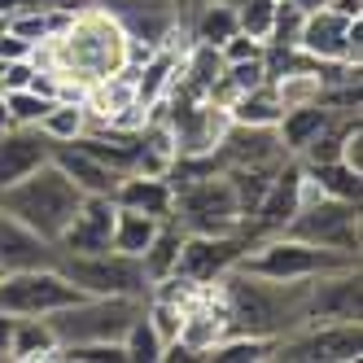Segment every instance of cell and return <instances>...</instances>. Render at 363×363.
<instances>
[{
  "label": "cell",
  "mask_w": 363,
  "mask_h": 363,
  "mask_svg": "<svg viewBox=\"0 0 363 363\" xmlns=\"http://www.w3.org/2000/svg\"><path fill=\"white\" fill-rule=\"evenodd\" d=\"M127 53H132V35L123 31V22L106 5L84 0L44 44H35L31 62L62 79V101H84L88 88L127 70Z\"/></svg>",
  "instance_id": "obj_1"
},
{
  "label": "cell",
  "mask_w": 363,
  "mask_h": 363,
  "mask_svg": "<svg viewBox=\"0 0 363 363\" xmlns=\"http://www.w3.org/2000/svg\"><path fill=\"white\" fill-rule=\"evenodd\" d=\"M228 311V333H254V337H280L306 324V284L311 280H263L232 267L215 280Z\"/></svg>",
  "instance_id": "obj_2"
},
{
  "label": "cell",
  "mask_w": 363,
  "mask_h": 363,
  "mask_svg": "<svg viewBox=\"0 0 363 363\" xmlns=\"http://www.w3.org/2000/svg\"><path fill=\"white\" fill-rule=\"evenodd\" d=\"M84 193L74 189V179L48 158L44 167H35L31 175L13 179L9 189H0V211H9L13 219H22L27 228H35L44 241H62L66 223L79 211Z\"/></svg>",
  "instance_id": "obj_3"
},
{
  "label": "cell",
  "mask_w": 363,
  "mask_h": 363,
  "mask_svg": "<svg viewBox=\"0 0 363 363\" xmlns=\"http://www.w3.org/2000/svg\"><path fill=\"white\" fill-rule=\"evenodd\" d=\"M342 267H359V258L315 245V241H302V237H289V232L254 241L237 263V272L263 276V280H315L324 272H342Z\"/></svg>",
  "instance_id": "obj_4"
},
{
  "label": "cell",
  "mask_w": 363,
  "mask_h": 363,
  "mask_svg": "<svg viewBox=\"0 0 363 363\" xmlns=\"http://www.w3.org/2000/svg\"><path fill=\"white\" fill-rule=\"evenodd\" d=\"M57 272L84 289L92 298H145L149 294V276H145V263L132 254H118V250H106V254H57Z\"/></svg>",
  "instance_id": "obj_5"
},
{
  "label": "cell",
  "mask_w": 363,
  "mask_h": 363,
  "mask_svg": "<svg viewBox=\"0 0 363 363\" xmlns=\"http://www.w3.org/2000/svg\"><path fill=\"white\" fill-rule=\"evenodd\" d=\"M171 189H175L171 219L184 232H241V206L223 171L184 179V184H171Z\"/></svg>",
  "instance_id": "obj_6"
},
{
  "label": "cell",
  "mask_w": 363,
  "mask_h": 363,
  "mask_svg": "<svg viewBox=\"0 0 363 363\" xmlns=\"http://www.w3.org/2000/svg\"><path fill=\"white\" fill-rule=\"evenodd\" d=\"M145 311V298H79L53 315H44L62 342H123L127 324Z\"/></svg>",
  "instance_id": "obj_7"
},
{
  "label": "cell",
  "mask_w": 363,
  "mask_h": 363,
  "mask_svg": "<svg viewBox=\"0 0 363 363\" xmlns=\"http://www.w3.org/2000/svg\"><path fill=\"white\" fill-rule=\"evenodd\" d=\"M88 298L84 289L57 272V267H31V272H9L0 276V311L5 315H53V311Z\"/></svg>",
  "instance_id": "obj_8"
},
{
  "label": "cell",
  "mask_w": 363,
  "mask_h": 363,
  "mask_svg": "<svg viewBox=\"0 0 363 363\" xmlns=\"http://www.w3.org/2000/svg\"><path fill=\"white\" fill-rule=\"evenodd\" d=\"M298 53L311 62H363V18H342L337 9L320 5L302 13L298 27Z\"/></svg>",
  "instance_id": "obj_9"
},
{
  "label": "cell",
  "mask_w": 363,
  "mask_h": 363,
  "mask_svg": "<svg viewBox=\"0 0 363 363\" xmlns=\"http://www.w3.org/2000/svg\"><path fill=\"white\" fill-rule=\"evenodd\" d=\"M245 250H250L245 232H184L171 276L189 280V284H215L219 276H228L241 263Z\"/></svg>",
  "instance_id": "obj_10"
},
{
  "label": "cell",
  "mask_w": 363,
  "mask_h": 363,
  "mask_svg": "<svg viewBox=\"0 0 363 363\" xmlns=\"http://www.w3.org/2000/svg\"><path fill=\"white\" fill-rule=\"evenodd\" d=\"M363 354V328L359 320H337V324H302L294 333H284L272 359H315V363H350Z\"/></svg>",
  "instance_id": "obj_11"
},
{
  "label": "cell",
  "mask_w": 363,
  "mask_h": 363,
  "mask_svg": "<svg viewBox=\"0 0 363 363\" xmlns=\"http://www.w3.org/2000/svg\"><path fill=\"white\" fill-rule=\"evenodd\" d=\"M289 237L315 241L328 250H342L359 258V201H337V197H315L289 219Z\"/></svg>",
  "instance_id": "obj_12"
},
{
  "label": "cell",
  "mask_w": 363,
  "mask_h": 363,
  "mask_svg": "<svg viewBox=\"0 0 363 363\" xmlns=\"http://www.w3.org/2000/svg\"><path fill=\"white\" fill-rule=\"evenodd\" d=\"M215 158H219V167H280L284 158H294V153H284L276 127L228 123L219 145H215Z\"/></svg>",
  "instance_id": "obj_13"
},
{
  "label": "cell",
  "mask_w": 363,
  "mask_h": 363,
  "mask_svg": "<svg viewBox=\"0 0 363 363\" xmlns=\"http://www.w3.org/2000/svg\"><path fill=\"white\" fill-rule=\"evenodd\" d=\"M110 232H114V197L84 193L79 211L66 223L57 254H106L110 250Z\"/></svg>",
  "instance_id": "obj_14"
},
{
  "label": "cell",
  "mask_w": 363,
  "mask_h": 363,
  "mask_svg": "<svg viewBox=\"0 0 363 363\" xmlns=\"http://www.w3.org/2000/svg\"><path fill=\"white\" fill-rule=\"evenodd\" d=\"M31 267H57V245L44 241L35 228L0 211V272H31Z\"/></svg>",
  "instance_id": "obj_15"
},
{
  "label": "cell",
  "mask_w": 363,
  "mask_h": 363,
  "mask_svg": "<svg viewBox=\"0 0 363 363\" xmlns=\"http://www.w3.org/2000/svg\"><path fill=\"white\" fill-rule=\"evenodd\" d=\"M48 158H53V140H48L40 127H22V123L5 127V132H0V189H9L13 179L31 175Z\"/></svg>",
  "instance_id": "obj_16"
},
{
  "label": "cell",
  "mask_w": 363,
  "mask_h": 363,
  "mask_svg": "<svg viewBox=\"0 0 363 363\" xmlns=\"http://www.w3.org/2000/svg\"><path fill=\"white\" fill-rule=\"evenodd\" d=\"M53 162H57V167L74 179V189H79V193H101V197H114L118 179H123V171H114L110 162H101L96 153L79 149L74 140L53 145Z\"/></svg>",
  "instance_id": "obj_17"
},
{
  "label": "cell",
  "mask_w": 363,
  "mask_h": 363,
  "mask_svg": "<svg viewBox=\"0 0 363 363\" xmlns=\"http://www.w3.org/2000/svg\"><path fill=\"white\" fill-rule=\"evenodd\" d=\"M114 201L118 206H132V211H145L153 219H171V201H175V189L167 175H140V171H127L114 189Z\"/></svg>",
  "instance_id": "obj_18"
},
{
  "label": "cell",
  "mask_w": 363,
  "mask_h": 363,
  "mask_svg": "<svg viewBox=\"0 0 363 363\" xmlns=\"http://www.w3.org/2000/svg\"><path fill=\"white\" fill-rule=\"evenodd\" d=\"M337 110L333 106H324V101H311V106H294V110H284L280 114V123H276V136H280V145H284V153H298L315 140L324 127H328V118H333Z\"/></svg>",
  "instance_id": "obj_19"
},
{
  "label": "cell",
  "mask_w": 363,
  "mask_h": 363,
  "mask_svg": "<svg viewBox=\"0 0 363 363\" xmlns=\"http://www.w3.org/2000/svg\"><path fill=\"white\" fill-rule=\"evenodd\" d=\"M53 350H57V333L44 315H18L13 320L9 359H18V363H53Z\"/></svg>",
  "instance_id": "obj_20"
},
{
  "label": "cell",
  "mask_w": 363,
  "mask_h": 363,
  "mask_svg": "<svg viewBox=\"0 0 363 363\" xmlns=\"http://www.w3.org/2000/svg\"><path fill=\"white\" fill-rule=\"evenodd\" d=\"M280 114H284V106H280V96H276L272 79L228 101V123H245V127H276V123H280Z\"/></svg>",
  "instance_id": "obj_21"
},
{
  "label": "cell",
  "mask_w": 363,
  "mask_h": 363,
  "mask_svg": "<svg viewBox=\"0 0 363 363\" xmlns=\"http://www.w3.org/2000/svg\"><path fill=\"white\" fill-rule=\"evenodd\" d=\"M158 223H162V219H153V215H145V211H132V206H118V201H114V232H110V250L140 258V254L149 250V241H153V232H158Z\"/></svg>",
  "instance_id": "obj_22"
},
{
  "label": "cell",
  "mask_w": 363,
  "mask_h": 363,
  "mask_svg": "<svg viewBox=\"0 0 363 363\" xmlns=\"http://www.w3.org/2000/svg\"><path fill=\"white\" fill-rule=\"evenodd\" d=\"M302 167H306L311 179H315V189L324 197H337V201H359L363 197V171L346 167L342 158H333V162H302Z\"/></svg>",
  "instance_id": "obj_23"
},
{
  "label": "cell",
  "mask_w": 363,
  "mask_h": 363,
  "mask_svg": "<svg viewBox=\"0 0 363 363\" xmlns=\"http://www.w3.org/2000/svg\"><path fill=\"white\" fill-rule=\"evenodd\" d=\"M276 350V337H254V333H223L219 342L206 350L201 359L215 363H267Z\"/></svg>",
  "instance_id": "obj_24"
},
{
  "label": "cell",
  "mask_w": 363,
  "mask_h": 363,
  "mask_svg": "<svg viewBox=\"0 0 363 363\" xmlns=\"http://www.w3.org/2000/svg\"><path fill=\"white\" fill-rule=\"evenodd\" d=\"M237 5H223V0H201L193 9V40L197 44H223L228 35H237Z\"/></svg>",
  "instance_id": "obj_25"
},
{
  "label": "cell",
  "mask_w": 363,
  "mask_h": 363,
  "mask_svg": "<svg viewBox=\"0 0 363 363\" xmlns=\"http://www.w3.org/2000/svg\"><path fill=\"white\" fill-rule=\"evenodd\" d=\"M179 241H184V228H179L175 219H162V223H158V232H153V241H149V250L140 254V263H145V276H149V284L175 272V254H179Z\"/></svg>",
  "instance_id": "obj_26"
},
{
  "label": "cell",
  "mask_w": 363,
  "mask_h": 363,
  "mask_svg": "<svg viewBox=\"0 0 363 363\" xmlns=\"http://www.w3.org/2000/svg\"><path fill=\"white\" fill-rule=\"evenodd\" d=\"M40 132L53 140V145H66V140H74V136H84V132H88V110H84V101H57V106L40 118Z\"/></svg>",
  "instance_id": "obj_27"
},
{
  "label": "cell",
  "mask_w": 363,
  "mask_h": 363,
  "mask_svg": "<svg viewBox=\"0 0 363 363\" xmlns=\"http://www.w3.org/2000/svg\"><path fill=\"white\" fill-rule=\"evenodd\" d=\"M162 337L153 333V324H149V315L140 311V315L127 324V333H123V354H127V363H162Z\"/></svg>",
  "instance_id": "obj_28"
},
{
  "label": "cell",
  "mask_w": 363,
  "mask_h": 363,
  "mask_svg": "<svg viewBox=\"0 0 363 363\" xmlns=\"http://www.w3.org/2000/svg\"><path fill=\"white\" fill-rule=\"evenodd\" d=\"M302 5L298 0H276L272 13V31H267V53H280V48H298V27H302Z\"/></svg>",
  "instance_id": "obj_29"
},
{
  "label": "cell",
  "mask_w": 363,
  "mask_h": 363,
  "mask_svg": "<svg viewBox=\"0 0 363 363\" xmlns=\"http://www.w3.org/2000/svg\"><path fill=\"white\" fill-rule=\"evenodd\" d=\"M57 101L53 96H44L35 88H13L5 92V110H9V123H22V127H40V118L53 110Z\"/></svg>",
  "instance_id": "obj_30"
},
{
  "label": "cell",
  "mask_w": 363,
  "mask_h": 363,
  "mask_svg": "<svg viewBox=\"0 0 363 363\" xmlns=\"http://www.w3.org/2000/svg\"><path fill=\"white\" fill-rule=\"evenodd\" d=\"M272 13H276V0H237V27L263 44L272 31Z\"/></svg>",
  "instance_id": "obj_31"
},
{
  "label": "cell",
  "mask_w": 363,
  "mask_h": 363,
  "mask_svg": "<svg viewBox=\"0 0 363 363\" xmlns=\"http://www.w3.org/2000/svg\"><path fill=\"white\" fill-rule=\"evenodd\" d=\"M219 53H223V66H228V62L267 57V44H263V40H254V35H245V31H237V35H228V40L219 44Z\"/></svg>",
  "instance_id": "obj_32"
},
{
  "label": "cell",
  "mask_w": 363,
  "mask_h": 363,
  "mask_svg": "<svg viewBox=\"0 0 363 363\" xmlns=\"http://www.w3.org/2000/svg\"><path fill=\"white\" fill-rule=\"evenodd\" d=\"M35 48L27 40H18L13 31H0V62H27Z\"/></svg>",
  "instance_id": "obj_33"
},
{
  "label": "cell",
  "mask_w": 363,
  "mask_h": 363,
  "mask_svg": "<svg viewBox=\"0 0 363 363\" xmlns=\"http://www.w3.org/2000/svg\"><path fill=\"white\" fill-rule=\"evenodd\" d=\"M31 74H35V62H31V57H27V62H9V66H5V92L27 88V84H31Z\"/></svg>",
  "instance_id": "obj_34"
},
{
  "label": "cell",
  "mask_w": 363,
  "mask_h": 363,
  "mask_svg": "<svg viewBox=\"0 0 363 363\" xmlns=\"http://www.w3.org/2000/svg\"><path fill=\"white\" fill-rule=\"evenodd\" d=\"M35 5H57V0H0V22H9L22 9H35Z\"/></svg>",
  "instance_id": "obj_35"
},
{
  "label": "cell",
  "mask_w": 363,
  "mask_h": 363,
  "mask_svg": "<svg viewBox=\"0 0 363 363\" xmlns=\"http://www.w3.org/2000/svg\"><path fill=\"white\" fill-rule=\"evenodd\" d=\"M13 320H18V315H5V311H0V359H9V342H13Z\"/></svg>",
  "instance_id": "obj_36"
},
{
  "label": "cell",
  "mask_w": 363,
  "mask_h": 363,
  "mask_svg": "<svg viewBox=\"0 0 363 363\" xmlns=\"http://www.w3.org/2000/svg\"><path fill=\"white\" fill-rule=\"evenodd\" d=\"M328 9H337L342 18H363V0H328Z\"/></svg>",
  "instance_id": "obj_37"
},
{
  "label": "cell",
  "mask_w": 363,
  "mask_h": 363,
  "mask_svg": "<svg viewBox=\"0 0 363 363\" xmlns=\"http://www.w3.org/2000/svg\"><path fill=\"white\" fill-rule=\"evenodd\" d=\"M5 127H13V123H9V110H5V92H0V132H5Z\"/></svg>",
  "instance_id": "obj_38"
},
{
  "label": "cell",
  "mask_w": 363,
  "mask_h": 363,
  "mask_svg": "<svg viewBox=\"0 0 363 363\" xmlns=\"http://www.w3.org/2000/svg\"><path fill=\"white\" fill-rule=\"evenodd\" d=\"M302 9H320V5H328V0H298Z\"/></svg>",
  "instance_id": "obj_39"
},
{
  "label": "cell",
  "mask_w": 363,
  "mask_h": 363,
  "mask_svg": "<svg viewBox=\"0 0 363 363\" xmlns=\"http://www.w3.org/2000/svg\"><path fill=\"white\" fill-rule=\"evenodd\" d=\"M223 5H237V0H223Z\"/></svg>",
  "instance_id": "obj_40"
},
{
  "label": "cell",
  "mask_w": 363,
  "mask_h": 363,
  "mask_svg": "<svg viewBox=\"0 0 363 363\" xmlns=\"http://www.w3.org/2000/svg\"><path fill=\"white\" fill-rule=\"evenodd\" d=\"M0 276H5V272H0Z\"/></svg>",
  "instance_id": "obj_41"
}]
</instances>
